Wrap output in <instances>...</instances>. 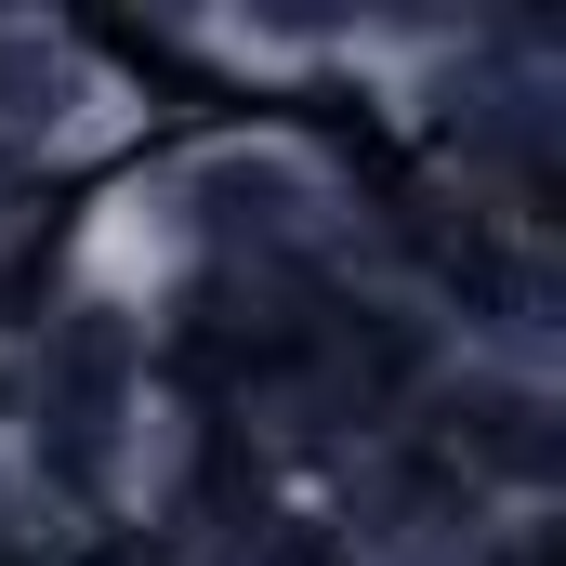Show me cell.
<instances>
[{
  "label": "cell",
  "mask_w": 566,
  "mask_h": 566,
  "mask_svg": "<svg viewBox=\"0 0 566 566\" xmlns=\"http://www.w3.org/2000/svg\"><path fill=\"white\" fill-rule=\"evenodd\" d=\"M133 133L145 106L106 53H80L66 27H0V158L13 171H80V158H119Z\"/></svg>",
  "instance_id": "obj_1"
}]
</instances>
